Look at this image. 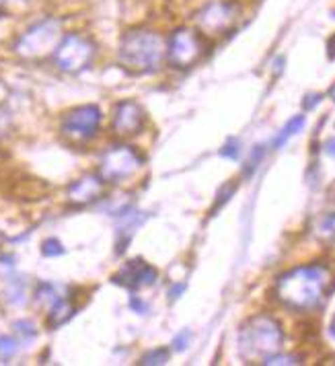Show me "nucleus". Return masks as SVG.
<instances>
[{
	"instance_id": "1",
	"label": "nucleus",
	"mask_w": 335,
	"mask_h": 366,
	"mask_svg": "<svg viewBox=\"0 0 335 366\" xmlns=\"http://www.w3.org/2000/svg\"><path fill=\"white\" fill-rule=\"evenodd\" d=\"M329 280H331L329 270L321 264L301 266V268H294L284 276H280V280L275 284V294L290 309L308 311L321 303V299L329 286Z\"/></svg>"
},
{
	"instance_id": "2",
	"label": "nucleus",
	"mask_w": 335,
	"mask_h": 366,
	"mask_svg": "<svg viewBox=\"0 0 335 366\" xmlns=\"http://www.w3.org/2000/svg\"><path fill=\"white\" fill-rule=\"evenodd\" d=\"M167 54L165 41L158 33L149 29L128 31L120 43V62L136 74L154 72Z\"/></svg>"
},
{
	"instance_id": "3",
	"label": "nucleus",
	"mask_w": 335,
	"mask_h": 366,
	"mask_svg": "<svg viewBox=\"0 0 335 366\" xmlns=\"http://www.w3.org/2000/svg\"><path fill=\"white\" fill-rule=\"evenodd\" d=\"M282 339L284 336L275 319L270 315H255L239 332V352L249 362L266 360L280 352Z\"/></svg>"
},
{
	"instance_id": "4",
	"label": "nucleus",
	"mask_w": 335,
	"mask_h": 366,
	"mask_svg": "<svg viewBox=\"0 0 335 366\" xmlns=\"http://www.w3.org/2000/svg\"><path fill=\"white\" fill-rule=\"evenodd\" d=\"M202 54H204V41L198 31L183 27L171 35L169 46H167V56L175 68L193 66L202 58Z\"/></svg>"
},
{
	"instance_id": "5",
	"label": "nucleus",
	"mask_w": 335,
	"mask_h": 366,
	"mask_svg": "<svg viewBox=\"0 0 335 366\" xmlns=\"http://www.w3.org/2000/svg\"><path fill=\"white\" fill-rule=\"evenodd\" d=\"M142 167V156L134 149L120 144L107 151L101 161V175L105 182H125Z\"/></svg>"
},
{
	"instance_id": "6",
	"label": "nucleus",
	"mask_w": 335,
	"mask_h": 366,
	"mask_svg": "<svg viewBox=\"0 0 335 366\" xmlns=\"http://www.w3.org/2000/svg\"><path fill=\"white\" fill-rule=\"evenodd\" d=\"M239 17V6L235 2H224V0H216L206 4L198 15H196V23L198 29L204 35H222L235 25Z\"/></svg>"
},
{
	"instance_id": "7",
	"label": "nucleus",
	"mask_w": 335,
	"mask_h": 366,
	"mask_svg": "<svg viewBox=\"0 0 335 366\" xmlns=\"http://www.w3.org/2000/svg\"><path fill=\"white\" fill-rule=\"evenodd\" d=\"M93 56V43L89 39L81 37V35H70L64 39L60 48H58V54H56V60L62 68L66 70H78L83 68L85 64H89Z\"/></svg>"
},
{
	"instance_id": "8",
	"label": "nucleus",
	"mask_w": 335,
	"mask_h": 366,
	"mask_svg": "<svg viewBox=\"0 0 335 366\" xmlns=\"http://www.w3.org/2000/svg\"><path fill=\"white\" fill-rule=\"evenodd\" d=\"M101 123V114L97 107H81L64 120V132L74 138H91Z\"/></svg>"
},
{
	"instance_id": "9",
	"label": "nucleus",
	"mask_w": 335,
	"mask_h": 366,
	"mask_svg": "<svg viewBox=\"0 0 335 366\" xmlns=\"http://www.w3.org/2000/svg\"><path fill=\"white\" fill-rule=\"evenodd\" d=\"M156 278H158L156 270L144 259H132L123 266L114 280L128 288H140V286H153Z\"/></svg>"
},
{
	"instance_id": "10",
	"label": "nucleus",
	"mask_w": 335,
	"mask_h": 366,
	"mask_svg": "<svg viewBox=\"0 0 335 366\" xmlns=\"http://www.w3.org/2000/svg\"><path fill=\"white\" fill-rule=\"evenodd\" d=\"M144 122V111L138 103L134 101H123L118 105L116 116H114V130L120 136H132L138 134Z\"/></svg>"
},
{
	"instance_id": "11",
	"label": "nucleus",
	"mask_w": 335,
	"mask_h": 366,
	"mask_svg": "<svg viewBox=\"0 0 335 366\" xmlns=\"http://www.w3.org/2000/svg\"><path fill=\"white\" fill-rule=\"evenodd\" d=\"M103 191V182L99 177H87L83 182H78L72 189V196L74 200H83V202H89V200H95L97 196H101Z\"/></svg>"
},
{
	"instance_id": "12",
	"label": "nucleus",
	"mask_w": 335,
	"mask_h": 366,
	"mask_svg": "<svg viewBox=\"0 0 335 366\" xmlns=\"http://www.w3.org/2000/svg\"><path fill=\"white\" fill-rule=\"evenodd\" d=\"M305 128V116H296V118H292L290 122L286 123L284 128H282V132L275 136L274 140V149H282L294 134H299L301 130Z\"/></svg>"
},
{
	"instance_id": "13",
	"label": "nucleus",
	"mask_w": 335,
	"mask_h": 366,
	"mask_svg": "<svg viewBox=\"0 0 335 366\" xmlns=\"http://www.w3.org/2000/svg\"><path fill=\"white\" fill-rule=\"evenodd\" d=\"M317 235L321 239H335V212H325L317 220Z\"/></svg>"
},
{
	"instance_id": "14",
	"label": "nucleus",
	"mask_w": 335,
	"mask_h": 366,
	"mask_svg": "<svg viewBox=\"0 0 335 366\" xmlns=\"http://www.w3.org/2000/svg\"><path fill=\"white\" fill-rule=\"evenodd\" d=\"M167 360H169V352H167L165 348H156V350L146 352V354L140 358V365H165Z\"/></svg>"
},
{
	"instance_id": "15",
	"label": "nucleus",
	"mask_w": 335,
	"mask_h": 366,
	"mask_svg": "<svg viewBox=\"0 0 335 366\" xmlns=\"http://www.w3.org/2000/svg\"><path fill=\"white\" fill-rule=\"evenodd\" d=\"M264 365L268 366H286V365H301V358H296V356H282V354H272L270 358H266L264 360Z\"/></svg>"
},
{
	"instance_id": "16",
	"label": "nucleus",
	"mask_w": 335,
	"mask_h": 366,
	"mask_svg": "<svg viewBox=\"0 0 335 366\" xmlns=\"http://www.w3.org/2000/svg\"><path fill=\"white\" fill-rule=\"evenodd\" d=\"M264 147H255V151L251 153V158L247 161V167H245V175H251L255 169H257V165H259V161L264 158Z\"/></svg>"
},
{
	"instance_id": "17",
	"label": "nucleus",
	"mask_w": 335,
	"mask_h": 366,
	"mask_svg": "<svg viewBox=\"0 0 335 366\" xmlns=\"http://www.w3.org/2000/svg\"><path fill=\"white\" fill-rule=\"evenodd\" d=\"M220 154L226 156V158H239V154H241V144H239L237 140H228V142L222 147Z\"/></svg>"
},
{
	"instance_id": "18",
	"label": "nucleus",
	"mask_w": 335,
	"mask_h": 366,
	"mask_svg": "<svg viewBox=\"0 0 335 366\" xmlns=\"http://www.w3.org/2000/svg\"><path fill=\"white\" fill-rule=\"evenodd\" d=\"M189 341H191V334H189L187 330H183L182 334H177L175 339H173V348L182 352V350H185V348L189 346Z\"/></svg>"
},
{
	"instance_id": "19",
	"label": "nucleus",
	"mask_w": 335,
	"mask_h": 366,
	"mask_svg": "<svg viewBox=\"0 0 335 366\" xmlns=\"http://www.w3.org/2000/svg\"><path fill=\"white\" fill-rule=\"evenodd\" d=\"M233 191H235V185H226V189H224V191H220L218 202H216V206H214V212H216V210H218V208H220V206H222V204L228 200V196H231Z\"/></svg>"
},
{
	"instance_id": "20",
	"label": "nucleus",
	"mask_w": 335,
	"mask_h": 366,
	"mask_svg": "<svg viewBox=\"0 0 335 366\" xmlns=\"http://www.w3.org/2000/svg\"><path fill=\"white\" fill-rule=\"evenodd\" d=\"M325 153L329 154L331 158H335V136L334 138H329V140L325 142Z\"/></svg>"
},
{
	"instance_id": "21",
	"label": "nucleus",
	"mask_w": 335,
	"mask_h": 366,
	"mask_svg": "<svg viewBox=\"0 0 335 366\" xmlns=\"http://www.w3.org/2000/svg\"><path fill=\"white\" fill-rule=\"evenodd\" d=\"M306 99H308V101H305V107L306 109H313V107L319 103V99H321V97H319V95H308Z\"/></svg>"
},
{
	"instance_id": "22",
	"label": "nucleus",
	"mask_w": 335,
	"mask_h": 366,
	"mask_svg": "<svg viewBox=\"0 0 335 366\" xmlns=\"http://www.w3.org/2000/svg\"><path fill=\"white\" fill-rule=\"evenodd\" d=\"M327 54H329V58H335V35L329 39V43H327Z\"/></svg>"
},
{
	"instance_id": "23",
	"label": "nucleus",
	"mask_w": 335,
	"mask_h": 366,
	"mask_svg": "<svg viewBox=\"0 0 335 366\" xmlns=\"http://www.w3.org/2000/svg\"><path fill=\"white\" fill-rule=\"evenodd\" d=\"M183 288H185L183 284H179L177 288H171V299H179V294L183 292Z\"/></svg>"
},
{
	"instance_id": "24",
	"label": "nucleus",
	"mask_w": 335,
	"mask_h": 366,
	"mask_svg": "<svg viewBox=\"0 0 335 366\" xmlns=\"http://www.w3.org/2000/svg\"><path fill=\"white\" fill-rule=\"evenodd\" d=\"M132 306H136V309H138V311H140V313H142V311H144V309H146V305H144V303H140V301H138V299H136V297H134V299H132Z\"/></svg>"
},
{
	"instance_id": "25",
	"label": "nucleus",
	"mask_w": 335,
	"mask_h": 366,
	"mask_svg": "<svg viewBox=\"0 0 335 366\" xmlns=\"http://www.w3.org/2000/svg\"><path fill=\"white\" fill-rule=\"evenodd\" d=\"M329 334H331L335 339V321H331V325H329Z\"/></svg>"
},
{
	"instance_id": "26",
	"label": "nucleus",
	"mask_w": 335,
	"mask_h": 366,
	"mask_svg": "<svg viewBox=\"0 0 335 366\" xmlns=\"http://www.w3.org/2000/svg\"><path fill=\"white\" fill-rule=\"evenodd\" d=\"M331 97H334V99H335V87H334V89H331Z\"/></svg>"
}]
</instances>
